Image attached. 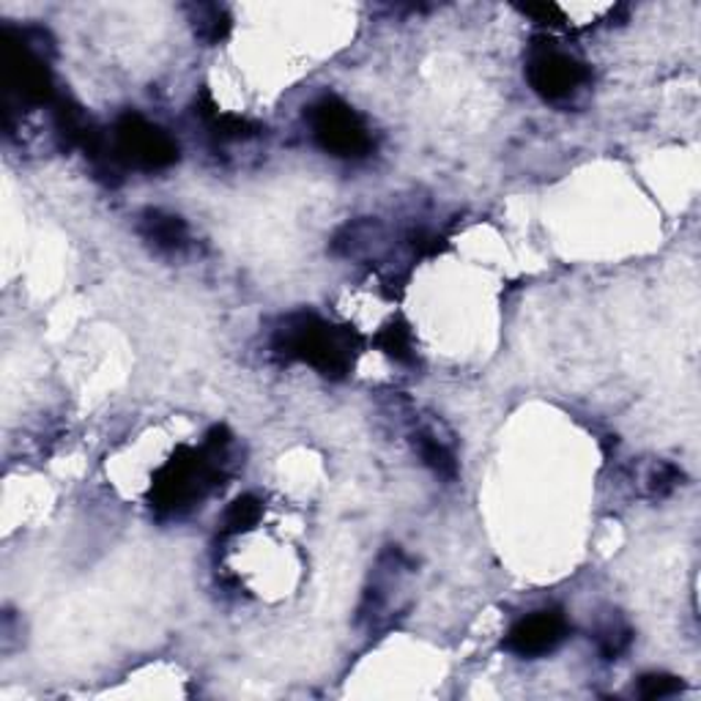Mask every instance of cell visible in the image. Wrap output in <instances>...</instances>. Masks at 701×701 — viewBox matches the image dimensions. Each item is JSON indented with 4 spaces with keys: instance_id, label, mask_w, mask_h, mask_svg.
Instances as JSON below:
<instances>
[{
    "instance_id": "1",
    "label": "cell",
    "mask_w": 701,
    "mask_h": 701,
    "mask_svg": "<svg viewBox=\"0 0 701 701\" xmlns=\"http://www.w3.org/2000/svg\"><path fill=\"white\" fill-rule=\"evenodd\" d=\"M228 445H231L228 430L215 428L206 436V445L200 450H189V447L178 450L151 482V507L162 515H182L204 502L211 488L220 482Z\"/></svg>"
},
{
    "instance_id": "2",
    "label": "cell",
    "mask_w": 701,
    "mask_h": 701,
    "mask_svg": "<svg viewBox=\"0 0 701 701\" xmlns=\"http://www.w3.org/2000/svg\"><path fill=\"white\" fill-rule=\"evenodd\" d=\"M362 340L349 327L324 321L316 313H294L274 329L272 349L283 359L305 362L327 379H346L353 370Z\"/></svg>"
},
{
    "instance_id": "3",
    "label": "cell",
    "mask_w": 701,
    "mask_h": 701,
    "mask_svg": "<svg viewBox=\"0 0 701 701\" xmlns=\"http://www.w3.org/2000/svg\"><path fill=\"white\" fill-rule=\"evenodd\" d=\"M110 149L118 165L138 171H165L178 162V143L156 123L140 113H123L110 134Z\"/></svg>"
},
{
    "instance_id": "4",
    "label": "cell",
    "mask_w": 701,
    "mask_h": 701,
    "mask_svg": "<svg viewBox=\"0 0 701 701\" xmlns=\"http://www.w3.org/2000/svg\"><path fill=\"white\" fill-rule=\"evenodd\" d=\"M307 121H310L313 140L327 154L340 156V160H362V156L373 151V138H370L368 123L343 99H318L307 110Z\"/></svg>"
},
{
    "instance_id": "5",
    "label": "cell",
    "mask_w": 701,
    "mask_h": 701,
    "mask_svg": "<svg viewBox=\"0 0 701 701\" xmlns=\"http://www.w3.org/2000/svg\"><path fill=\"white\" fill-rule=\"evenodd\" d=\"M526 80L546 102H565L589 83L587 64L557 47H535L526 61Z\"/></svg>"
},
{
    "instance_id": "6",
    "label": "cell",
    "mask_w": 701,
    "mask_h": 701,
    "mask_svg": "<svg viewBox=\"0 0 701 701\" xmlns=\"http://www.w3.org/2000/svg\"><path fill=\"white\" fill-rule=\"evenodd\" d=\"M568 620L559 611H535L510 627L504 649L518 658H540L568 638Z\"/></svg>"
},
{
    "instance_id": "7",
    "label": "cell",
    "mask_w": 701,
    "mask_h": 701,
    "mask_svg": "<svg viewBox=\"0 0 701 701\" xmlns=\"http://www.w3.org/2000/svg\"><path fill=\"white\" fill-rule=\"evenodd\" d=\"M138 233L160 252H178L187 247L189 228L178 215L162 209H145L138 217Z\"/></svg>"
},
{
    "instance_id": "8",
    "label": "cell",
    "mask_w": 701,
    "mask_h": 701,
    "mask_svg": "<svg viewBox=\"0 0 701 701\" xmlns=\"http://www.w3.org/2000/svg\"><path fill=\"white\" fill-rule=\"evenodd\" d=\"M414 450L419 452L423 463L441 480H456L458 477V458L456 450L447 439H441L434 428L414 430Z\"/></svg>"
},
{
    "instance_id": "9",
    "label": "cell",
    "mask_w": 701,
    "mask_h": 701,
    "mask_svg": "<svg viewBox=\"0 0 701 701\" xmlns=\"http://www.w3.org/2000/svg\"><path fill=\"white\" fill-rule=\"evenodd\" d=\"M198 113L204 118L206 129L215 134L217 140H247V138H255L261 132V127L247 118L233 116V113H220L217 105L211 102L209 94H204V99L198 102Z\"/></svg>"
},
{
    "instance_id": "10",
    "label": "cell",
    "mask_w": 701,
    "mask_h": 701,
    "mask_svg": "<svg viewBox=\"0 0 701 701\" xmlns=\"http://www.w3.org/2000/svg\"><path fill=\"white\" fill-rule=\"evenodd\" d=\"M189 22L195 28V36L204 39L206 44H217L228 36L231 31V17L222 6L217 3H195L187 6Z\"/></svg>"
},
{
    "instance_id": "11",
    "label": "cell",
    "mask_w": 701,
    "mask_h": 701,
    "mask_svg": "<svg viewBox=\"0 0 701 701\" xmlns=\"http://www.w3.org/2000/svg\"><path fill=\"white\" fill-rule=\"evenodd\" d=\"M375 346H379L386 357H392L395 362H403V364L414 362V353H417L414 351L412 329H408L403 321L386 324V327L375 335Z\"/></svg>"
},
{
    "instance_id": "12",
    "label": "cell",
    "mask_w": 701,
    "mask_h": 701,
    "mask_svg": "<svg viewBox=\"0 0 701 701\" xmlns=\"http://www.w3.org/2000/svg\"><path fill=\"white\" fill-rule=\"evenodd\" d=\"M261 515L263 507L255 496H239L231 507H228L226 518H222V532H226L228 537L244 535V532L255 529Z\"/></svg>"
},
{
    "instance_id": "13",
    "label": "cell",
    "mask_w": 701,
    "mask_h": 701,
    "mask_svg": "<svg viewBox=\"0 0 701 701\" xmlns=\"http://www.w3.org/2000/svg\"><path fill=\"white\" fill-rule=\"evenodd\" d=\"M631 644L633 631L627 625H622V622H611V625H605L603 631L598 633V647L605 660H616L620 655H625L627 649H631Z\"/></svg>"
},
{
    "instance_id": "14",
    "label": "cell",
    "mask_w": 701,
    "mask_h": 701,
    "mask_svg": "<svg viewBox=\"0 0 701 701\" xmlns=\"http://www.w3.org/2000/svg\"><path fill=\"white\" fill-rule=\"evenodd\" d=\"M682 680L675 675H644L638 680V697L655 701V699H666V697H677L682 691Z\"/></svg>"
},
{
    "instance_id": "15",
    "label": "cell",
    "mask_w": 701,
    "mask_h": 701,
    "mask_svg": "<svg viewBox=\"0 0 701 701\" xmlns=\"http://www.w3.org/2000/svg\"><path fill=\"white\" fill-rule=\"evenodd\" d=\"M677 485H682V471L671 463H658L647 477V491L649 496L655 499H664L675 491Z\"/></svg>"
},
{
    "instance_id": "16",
    "label": "cell",
    "mask_w": 701,
    "mask_h": 701,
    "mask_svg": "<svg viewBox=\"0 0 701 701\" xmlns=\"http://www.w3.org/2000/svg\"><path fill=\"white\" fill-rule=\"evenodd\" d=\"M521 14L532 17L535 22H540V25H562L565 22V14L559 6L554 3H526V6H518Z\"/></svg>"
}]
</instances>
